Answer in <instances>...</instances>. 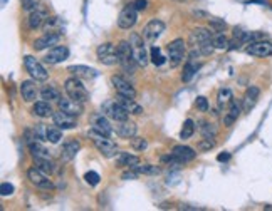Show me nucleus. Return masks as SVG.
Masks as SVG:
<instances>
[{"label":"nucleus","instance_id":"16","mask_svg":"<svg viewBox=\"0 0 272 211\" xmlns=\"http://www.w3.org/2000/svg\"><path fill=\"white\" fill-rule=\"evenodd\" d=\"M111 84H113V88L116 89V94H121V96H126V97H133V99L136 97L135 88L124 77H121V75H113Z\"/></svg>","mask_w":272,"mask_h":211},{"label":"nucleus","instance_id":"1","mask_svg":"<svg viewBox=\"0 0 272 211\" xmlns=\"http://www.w3.org/2000/svg\"><path fill=\"white\" fill-rule=\"evenodd\" d=\"M88 136L93 139L94 146H96L97 151H99L104 158H115L116 154H118V146H116V142L113 141V139H109V136L99 133V131L93 129V127H91Z\"/></svg>","mask_w":272,"mask_h":211},{"label":"nucleus","instance_id":"29","mask_svg":"<svg viewBox=\"0 0 272 211\" xmlns=\"http://www.w3.org/2000/svg\"><path fill=\"white\" fill-rule=\"evenodd\" d=\"M32 112L36 116H39V118H51V116H54L49 101H39V103H36L32 107Z\"/></svg>","mask_w":272,"mask_h":211},{"label":"nucleus","instance_id":"36","mask_svg":"<svg viewBox=\"0 0 272 211\" xmlns=\"http://www.w3.org/2000/svg\"><path fill=\"white\" fill-rule=\"evenodd\" d=\"M195 72H196V66H194V62H192V60H188V62L185 64V67H183L181 81H183V82H190L192 77L195 75Z\"/></svg>","mask_w":272,"mask_h":211},{"label":"nucleus","instance_id":"31","mask_svg":"<svg viewBox=\"0 0 272 211\" xmlns=\"http://www.w3.org/2000/svg\"><path fill=\"white\" fill-rule=\"evenodd\" d=\"M45 15L44 12H40V10H32L29 15V27L30 29H39L40 25H42Z\"/></svg>","mask_w":272,"mask_h":211},{"label":"nucleus","instance_id":"9","mask_svg":"<svg viewBox=\"0 0 272 211\" xmlns=\"http://www.w3.org/2000/svg\"><path fill=\"white\" fill-rule=\"evenodd\" d=\"M96 55H97V60H99L101 64H104V66H115V64H118V51H116V47L113 44L106 42V44H101L99 47L96 49Z\"/></svg>","mask_w":272,"mask_h":211},{"label":"nucleus","instance_id":"44","mask_svg":"<svg viewBox=\"0 0 272 211\" xmlns=\"http://www.w3.org/2000/svg\"><path fill=\"white\" fill-rule=\"evenodd\" d=\"M214 45H215V49H227L229 39L225 37V34H217V35L214 37Z\"/></svg>","mask_w":272,"mask_h":211},{"label":"nucleus","instance_id":"39","mask_svg":"<svg viewBox=\"0 0 272 211\" xmlns=\"http://www.w3.org/2000/svg\"><path fill=\"white\" fill-rule=\"evenodd\" d=\"M62 139V131L60 127H47V141L52 142V144H58V142Z\"/></svg>","mask_w":272,"mask_h":211},{"label":"nucleus","instance_id":"30","mask_svg":"<svg viewBox=\"0 0 272 211\" xmlns=\"http://www.w3.org/2000/svg\"><path fill=\"white\" fill-rule=\"evenodd\" d=\"M29 149H30V153H32L34 159H49V158H51L49 151L45 149L42 144H39V142H30Z\"/></svg>","mask_w":272,"mask_h":211},{"label":"nucleus","instance_id":"35","mask_svg":"<svg viewBox=\"0 0 272 211\" xmlns=\"http://www.w3.org/2000/svg\"><path fill=\"white\" fill-rule=\"evenodd\" d=\"M232 90H230L229 88H224L218 90V96H217V101H218V106L220 107H224L225 104H230V101H232Z\"/></svg>","mask_w":272,"mask_h":211},{"label":"nucleus","instance_id":"33","mask_svg":"<svg viewBox=\"0 0 272 211\" xmlns=\"http://www.w3.org/2000/svg\"><path fill=\"white\" fill-rule=\"evenodd\" d=\"M40 97H42L44 101H49V103H51V101H59L60 94L56 88L49 86V88H44L42 90H40Z\"/></svg>","mask_w":272,"mask_h":211},{"label":"nucleus","instance_id":"4","mask_svg":"<svg viewBox=\"0 0 272 211\" xmlns=\"http://www.w3.org/2000/svg\"><path fill=\"white\" fill-rule=\"evenodd\" d=\"M64 89H66V94L74 101H79V103H88L89 101V92L86 90L84 84L81 82L79 77H69L66 82H64Z\"/></svg>","mask_w":272,"mask_h":211},{"label":"nucleus","instance_id":"52","mask_svg":"<svg viewBox=\"0 0 272 211\" xmlns=\"http://www.w3.org/2000/svg\"><path fill=\"white\" fill-rule=\"evenodd\" d=\"M217 159L220 161V163H225V161L230 159V154L229 153H222V154H218V156H217Z\"/></svg>","mask_w":272,"mask_h":211},{"label":"nucleus","instance_id":"14","mask_svg":"<svg viewBox=\"0 0 272 211\" xmlns=\"http://www.w3.org/2000/svg\"><path fill=\"white\" fill-rule=\"evenodd\" d=\"M247 54L255 55V57H269L272 55V42L269 40H255V42L247 44Z\"/></svg>","mask_w":272,"mask_h":211},{"label":"nucleus","instance_id":"53","mask_svg":"<svg viewBox=\"0 0 272 211\" xmlns=\"http://www.w3.org/2000/svg\"><path fill=\"white\" fill-rule=\"evenodd\" d=\"M266 211H272V205H269V206H266V208H264Z\"/></svg>","mask_w":272,"mask_h":211},{"label":"nucleus","instance_id":"7","mask_svg":"<svg viewBox=\"0 0 272 211\" xmlns=\"http://www.w3.org/2000/svg\"><path fill=\"white\" fill-rule=\"evenodd\" d=\"M103 112L111 121H115V123H121V121H126L128 118H130V112L118 103V99L106 101V103L103 104Z\"/></svg>","mask_w":272,"mask_h":211},{"label":"nucleus","instance_id":"32","mask_svg":"<svg viewBox=\"0 0 272 211\" xmlns=\"http://www.w3.org/2000/svg\"><path fill=\"white\" fill-rule=\"evenodd\" d=\"M150 59H151V62H153L155 66H163L168 57H165V55L161 54V49L160 47L153 45V47H151V51H150Z\"/></svg>","mask_w":272,"mask_h":211},{"label":"nucleus","instance_id":"11","mask_svg":"<svg viewBox=\"0 0 272 211\" xmlns=\"http://www.w3.org/2000/svg\"><path fill=\"white\" fill-rule=\"evenodd\" d=\"M163 32H165V22L160 20V18H153L143 29V37L148 42H155L156 39H160Z\"/></svg>","mask_w":272,"mask_h":211},{"label":"nucleus","instance_id":"6","mask_svg":"<svg viewBox=\"0 0 272 211\" xmlns=\"http://www.w3.org/2000/svg\"><path fill=\"white\" fill-rule=\"evenodd\" d=\"M24 66H25V70L30 74V77H32L34 81H39V82L47 81L49 72L45 70V67L36 57H32V55H25Z\"/></svg>","mask_w":272,"mask_h":211},{"label":"nucleus","instance_id":"3","mask_svg":"<svg viewBox=\"0 0 272 211\" xmlns=\"http://www.w3.org/2000/svg\"><path fill=\"white\" fill-rule=\"evenodd\" d=\"M192 40H194L195 45L198 47L200 54L210 55L212 52H214L215 45H214V39H212V32H209L207 29L196 27L194 32H192Z\"/></svg>","mask_w":272,"mask_h":211},{"label":"nucleus","instance_id":"15","mask_svg":"<svg viewBox=\"0 0 272 211\" xmlns=\"http://www.w3.org/2000/svg\"><path fill=\"white\" fill-rule=\"evenodd\" d=\"M58 106H59V111L66 112V114H69V116H74V118H78V116H81L82 112H84V106H82V103L71 99V97H67V99L66 97L59 99Z\"/></svg>","mask_w":272,"mask_h":211},{"label":"nucleus","instance_id":"46","mask_svg":"<svg viewBox=\"0 0 272 211\" xmlns=\"http://www.w3.org/2000/svg\"><path fill=\"white\" fill-rule=\"evenodd\" d=\"M196 107H198L202 112L209 111V101H207V97H203V96L196 97Z\"/></svg>","mask_w":272,"mask_h":211},{"label":"nucleus","instance_id":"26","mask_svg":"<svg viewBox=\"0 0 272 211\" xmlns=\"http://www.w3.org/2000/svg\"><path fill=\"white\" fill-rule=\"evenodd\" d=\"M118 103L123 106V107L126 109L130 114H141L143 112V107L138 103H135L133 97H126V96H121V94H118Z\"/></svg>","mask_w":272,"mask_h":211},{"label":"nucleus","instance_id":"12","mask_svg":"<svg viewBox=\"0 0 272 211\" xmlns=\"http://www.w3.org/2000/svg\"><path fill=\"white\" fill-rule=\"evenodd\" d=\"M27 178L30 183L37 188H42V190H52V188H54V184H52V181L47 178V175L40 171L39 168H36V166L30 168L27 171Z\"/></svg>","mask_w":272,"mask_h":211},{"label":"nucleus","instance_id":"48","mask_svg":"<svg viewBox=\"0 0 272 211\" xmlns=\"http://www.w3.org/2000/svg\"><path fill=\"white\" fill-rule=\"evenodd\" d=\"M0 193H2V196L14 194V186L10 183H2V186H0Z\"/></svg>","mask_w":272,"mask_h":211},{"label":"nucleus","instance_id":"49","mask_svg":"<svg viewBox=\"0 0 272 211\" xmlns=\"http://www.w3.org/2000/svg\"><path fill=\"white\" fill-rule=\"evenodd\" d=\"M123 179H126V181H130V179H136L138 178V173L135 171L133 168H131V171H126V173H123V176H121Z\"/></svg>","mask_w":272,"mask_h":211},{"label":"nucleus","instance_id":"21","mask_svg":"<svg viewBox=\"0 0 272 211\" xmlns=\"http://www.w3.org/2000/svg\"><path fill=\"white\" fill-rule=\"evenodd\" d=\"M20 94H22V99L25 101V103H34L37 97V94H39V90H37V86L34 81H24L20 84Z\"/></svg>","mask_w":272,"mask_h":211},{"label":"nucleus","instance_id":"43","mask_svg":"<svg viewBox=\"0 0 272 211\" xmlns=\"http://www.w3.org/2000/svg\"><path fill=\"white\" fill-rule=\"evenodd\" d=\"M227 27V24L222 18H212L210 20V29L214 30V32H218V34H222L225 30Z\"/></svg>","mask_w":272,"mask_h":211},{"label":"nucleus","instance_id":"34","mask_svg":"<svg viewBox=\"0 0 272 211\" xmlns=\"http://www.w3.org/2000/svg\"><path fill=\"white\" fill-rule=\"evenodd\" d=\"M195 133V123L192 119H187L183 123V127L180 131V138L181 139H190Z\"/></svg>","mask_w":272,"mask_h":211},{"label":"nucleus","instance_id":"47","mask_svg":"<svg viewBox=\"0 0 272 211\" xmlns=\"http://www.w3.org/2000/svg\"><path fill=\"white\" fill-rule=\"evenodd\" d=\"M131 5L135 7L138 12H141V10H146V7H148V0H133V2H130Z\"/></svg>","mask_w":272,"mask_h":211},{"label":"nucleus","instance_id":"23","mask_svg":"<svg viewBox=\"0 0 272 211\" xmlns=\"http://www.w3.org/2000/svg\"><path fill=\"white\" fill-rule=\"evenodd\" d=\"M79 149H81L79 141H67L66 144L62 146V149H60V159L66 161V163L67 161H71V159H74Z\"/></svg>","mask_w":272,"mask_h":211},{"label":"nucleus","instance_id":"19","mask_svg":"<svg viewBox=\"0 0 272 211\" xmlns=\"http://www.w3.org/2000/svg\"><path fill=\"white\" fill-rule=\"evenodd\" d=\"M52 119H54L56 126L60 127V129H74V127H78V121H76L74 116H69V114H66V112H62V111L54 112Z\"/></svg>","mask_w":272,"mask_h":211},{"label":"nucleus","instance_id":"50","mask_svg":"<svg viewBox=\"0 0 272 211\" xmlns=\"http://www.w3.org/2000/svg\"><path fill=\"white\" fill-rule=\"evenodd\" d=\"M214 146H215V142L212 141V139H207V138H205V141L200 142V149H210V148H214Z\"/></svg>","mask_w":272,"mask_h":211},{"label":"nucleus","instance_id":"42","mask_svg":"<svg viewBox=\"0 0 272 211\" xmlns=\"http://www.w3.org/2000/svg\"><path fill=\"white\" fill-rule=\"evenodd\" d=\"M131 146H133L135 151H145L146 148H148V141L143 138H131Z\"/></svg>","mask_w":272,"mask_h":211},{"label":"nucleus","instance_id":"25","mask_svg":"<svg viewBox=\"0 0 272 211\" xmlns=\"http://www.w3.org/2000/svg\"><path fill=\"white\" fill-rule=\"evenodd\" d=\"M259 94H260V90L259 88H255V86H251V88L245 90V96H244V111L245 112H249L257 104Z\"/></svg>","mask_w":272,"mask_h":211},{"label":"nucleus","instance_id":"37","mask_svg":"<svg viewBox=\"0 0 272 211\" xmlns=\"http://www.w3.org/2000/svg\"><path fill=\"white\" fill-rule=\"evenodd\" d=\"M135 171L138 175H160V168L158 166H151V164H143V166H135Z\"/></svg>","mask_w":272,"mask_h":211},{"label":"nucleus","instance_id":"13","mask_svg":"<svg viewBox=\"0 0 272 211\" xmlns=\"http://www.w3.org/2000/svg\"><path fill=\"white\" fill-rule=\"evenodd\" d=\"M67 57H69V49L66 45H54V47L49 49V52L45 54L44 62L49 64V66H56V64L64 62Z\"/></svg>","mask_w":272,"mask_h":211},{"label":"nucleus","instance_id":"38","mask_svg":"<svg viewBox=\"0 0 272 211\" xmlns=\"http://www.w3.org/2000/svg\"><path fill=\"white\" fill-rule=\"evenodd\" d=\"M36 161V168H39L40 171L45 173V175H51L52 171H54V164H52V161H51V158L49 159H34Z\"/></svg>","mask_w":272,"mask_h":211},{"label":"nucleus","instance_id":"10","mask_svg":"<svg viewBox=\"0 0 272 211\" xmlns=\"http://www.w3.org/2000/svg\"><path fill=\"white\" fill-rule=\"evenodd\" d=\"M136 22H138V10H136L131 3H128V5L119 12V17H118L119 29L130 30L135 27Z\"/></svg>","mask_w":272,"mask_h":211},{"label":"nucleus","instance_id":"18","mask_svg":"<svg viewBox=\"0 0 272 211\" xmlns=\"http://www.w3.org/2000/svg\"><path fill=\"white\" fill-rule=\"evenodd\" d=\"M60 40V34L58 32H47L44 34L42 37H39V39L34 42L32 47L36 49V51H44V49H49V47H54V45H58Z\"/></svg>","mask_w":272,"mask_h":211},{"label":"nucleus","instance_id":"40","mask_svg":"<svg viewBox=\"0 0 272 211\" xmlns=\"http://www.w3.org/2000/svg\"><path fill=\"white\" fill-rule=\"evenodd\" d=\"M200 133L203 134V138H207V139H214L215 138V133H217V131H215V127L212 126V124H209V123H205V121H202V123H200Z\"/></svg>","mask_w":272,"mask_h":211},{"label":"nucleus","instance_id":"22","mask_svg":"<svg viewBox=\"0 0 272 211\" xmlns=\"http://www.w3.org/2000/svg\"><path fill=\"white\" fill-rule=\"evenodd\" d=\"M116 134L121 136L124 139H131L136 134V124L130 123V119L116 123Z\"/></svg>","mask_w":272,"mask_h":211},{"label":"nucleus","instance_id":"27","mask_svg":"<svg viewBox=\"0 0 272 211\" xmlns=\"http://www.w3.org/2000/svg\"><path fill=\"white\" fill-rule=\"evenodd\" d=\"M116 164L121 166V168H135V166L139 164V158L135 156V154L130 153H119L118 158H116Z\"/></svg>","mask_w":272,"mask_h":211},{"label":"nucleus","instance_id":"28","mask_svg":"<svg viewBox=\"0 0 272 211\" xmlns=\"http://www.w3.org/2000/svg\"><path fill=\"white\" fill-rule=\"evenodd\" d=\"M240 111H242L240 104L237 103L235 99H232V101H230L229 112H227V116H225V119H224V123H225V126H227V127H229V126H232V124L235 123L237 118H239V116H240Z\"/></svg>","mask_w":272,"mask_h":211},{"label":"nucleus","instance_id":"45","mask_svg":"<svg viewBox=\"0 0 272 211\" xmlns=\"http://www.w3.org/2000/svg\"><path fill=\"white\" fill-rule=\"evenodd\" d=\"M84 179H86V183L89 184V186H97L99 184V175H97L96 171H88L84 175Z\"/></svg>","mask_w":272,"mask_h":211},{"label":"nucleus","instance_id":"24","mask_svg":"<svg viewBox=\"0 0 272 211\" xmlns=\"http://www.w3.org/2000/svg\"><path fill=\"white\" fill-rule=\"evenodd\" d=\"M172 153L175 154L176 158H178L181 163H188V161H194L195 156H196V153H195L194 149L188 148V146H183V144L175 146V148L172 149Z\"/></svg>","mask_w":272,"mask_h":211},{"label":"nucleus","instance_id":"20","mask_svg":"<svg viewBox=\"0 0 272 211\" xmlns=\"http://www.w3.org/2000/svg\"><path fill=\"white\" fill-rule=\"evenodd\" d=\"M67 70L73 75H76V77L86 79V81H93V79H96L97 75H99V72H97L96 69L88 67V66H71V67H67Z\"/></svg>","mask_w":272,"mask_h":211},{"label":"nucleus","instance_id":"2","mask_svg":"<svg viewBox=\"0 0 272 211\" xmlns=\"http://www.w3.org/2000/svg\"><path fill=\"white\" fill-rule=\"evenodd\" d=\"M116 51H118V60H119L118 64L126 70V72L133 74L136 69V60H135L133 49H131L130 40H121V42L116 45Z\"/></svg>","mask_w":272,"mask_h":211},{"label":"nucleus","instance_id":"5","mask_svg":"<svg viewBox=\"0 0 272 211\" xmlns=\"http://www.w3.org/2000/svg\"><path fill=\"white\" fill-rule=\"evenodd\" d=\"M166 52H168V62L170 67H178L181 64V60L185 59V54H187V45H185L183 39H175L173 42H170L166 45Z\"/></svg>","mask_w":272,"mask_h":211},{"label":"nucleus","instance_id":"51","mask_svg":"<svg viewBox=\"0 0 272 211\" xmlns=\"http://www.w3.org/2000/svg\"><path fill=\"white\" fill-rule=\"evenodd\" d=\"M24 9L25 10H34V9H36V3H34V0H24Z\"/></svg>","mask_w":272,"mask_h":211},{"label":"nucleus","instance_id":"41","mask_svg":"<svg viewBox=\"0 0 272 211\" xmlns=\"http://www.w3.org/2000/svg\"><path fill=\"white\" fill-rule=\"evenodd\" d=\"M34 139L37 141H47V127L44 124H37L34 129Z\"/></svg>","mask_w":272,"mask_h":211},{"label":"nucleus","instance_id":"8","mask_svg":"<svg viewBox=\"0 0 272 211\" xmlns=\"http://www.w3.org/2000/svg\"><path fill=\"white\" fill-rule=\"evenodd\" d=\"M130 44H131V49H133V55H135V60L138 66L145 67L146 64H148V52H146L145 49V42H143V37L138 35V34H131L130 37Z\"/></svg>","mask_w":272,"mask_h":211},{"label":"nucleus","instance_id":"17","mask_svg":"<svg viewBox=\"0 0 272 211\" xmlns=\"http://www.w3.org/2000/svg\"><path fill=\"white\" fill-rule=\"evenodd\" d=\"M91 126H93V129L99 131V133H103L106 136H111L113 131H115L111 126V123H109V118L104 114V112L91 116Z\"/></svg>","mask_w":272,"mask_h":211}]
</instances>
